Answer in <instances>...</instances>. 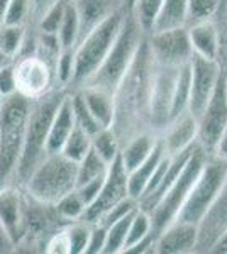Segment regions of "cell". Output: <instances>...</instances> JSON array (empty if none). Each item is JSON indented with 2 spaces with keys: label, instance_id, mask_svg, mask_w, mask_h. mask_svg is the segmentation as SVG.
<instances>
[{
  "label": "cell",
  "instance_id": "obj_8",
  "mask_svg": "<svg viewBox=\"0 0 227 254\" xmlns=\"http://www.w3.org/2000/svg\"><path fill=\"white\" fill-rule=\"evenodd\" d=\"M209 158V154L205 153L202 147L197 144L193 146L187 165L183 166L178 178L175 180V183L170 187V190L164 193L163 198L159 200V203L154 207V210L151 212V222H152V232L156 236L166 227L168 224L178 217L181 207H183L185 200L188 196V191L192 188L195 178L199 176L202 166H204L205 159Z\"/></svg>",
  "mask_w": 227,
  "mask_h": 254
},
{
  "label": "cell",
  "instance_id": "obj_14",
  "mask_svg": "<svg viewBox=\"0 0 227 254\" xmlns=\"http://www.w3.org/2000/svg\"><path fill=\"white\" fill-rule=\"evenodd\" d=\"M222 75V68L217 61L193 56L190 61V102L188 112L199 117L212 97L217 81Z\"/></svg>",
  "mask_w": 227,
  "mask_h": 254
},
{
  "label": "cell",
  "instance_id": "obj_21",
  "mask_svg": "<svg viewBox=\"0 0 227 254\" xmlns=\"http://www.w3.org/2000/svg\"><path fill=\"white\" fill-rule=\"evenodd\" d=\"M188 39L193 49V56H200L205 60L217 61L219 58V31L216 20H205V22L187 26Z\"/></svg>",
  "mask_w": 227,
  "mask_h": 254
},
{
  "label": "cell",
  "instance_id": "obj_54",
  "mask_svg": "<svg viewBox=\"0 0 227 254\" xmlns=\"http://www.w3.org/2000/svg\"><path fill=\"white\" fill-rule=\"evenodd\" d=\"M10 63H14V60H12L10 56H7L5 53L0 49V68L7 66V64H10Z\"/></svg>",
  "mask_w": 227,
  "mask_h": 254
},
{
  "label": "cell",
  "instance_id": "obj_28",
  "mask_svg": "<svg viewBox=\"0 0 227 254\" xmlns=\"http://www.w3.org/2000/svg\"><path fill=\"white\" fill-rule=\"evenodd\" d=\"M58 39L63 49H75L80 41V17L72 0L67 3V10L58 29Z\"/></svg>",
  "mask_w": 227,
  "mask_h": 254
},
{
  "label": "cell",
  "instance_id": "obj_15",
  "mask_svg": "<svg viewBox=\"0 0 227 254\" xmlns=\"http://www.w3.org/2000/svg\"><path fill=\"white\" fill-rule=\"evenodd\" d=\"M199 241V225L175 219L156 236L154 253L187 254L195 253Z\"/></svg>",
  "mask_w": 227,
  "mask_h": 254
},
{
  "label": "cell",
  "instance_id": "obj_20",
  "mask_svg": "<svg viewBox=\"0 0 227 254\" xmlns=\"http://www.w3.org/2000/svg\"><path fill=\"white\" fill-rule=\"evenodd\" d=\"M80 17V39L115 12L126 10V0H72Z\"/></svg>",
  "mask_w": 227,
  "mask_h": 254
},
{
  "label": "cell",
  "instance_id": "obj_10",
  "mask_svg": "<svg viewBox=\"0 0 227 254\" xmlns=\"http://www.w3.org/2000/svg\"><path fill=\"white\" fill-rule=\"evenodd\" d=\"M150 53L158 66L180 68L193 58V49L188 39L187 26L154 31L148 34Z\"/></svg>",
  "mask_w": 227,
  "mask_h": 254
},
{
  "label": "cell",
  "instance_id": "obj_16",
  "mask_svg": "<svg viewBox=\"0 0 227 254\" xmlns=\"http://www.w3.org/2000/svg\"><path fill=\"white\" fill-rule=\"evenodd\" d=\"M197 132H199L197 117L190 112H185L168 122L166 127L159 132V141L166 154L173 156L195 144Z\"/></svg>",
  "mask_w": 227,
  "mask_h": 254
},
{
  "label": "cell",
  "instance_id": "obj_31",
  "mask_svg": "<svg viewBox=\"0 0 227 254\" xmlns=\"http://www.w3.org/2000/svg\"><path fill=\"white\" fill-rule=\"evenodd\" d=\"M163 0H134L127 10L134 15L138 24L146 34H151L154 27L156 17H158Z\"/></svg>",
  "mask_w": 227,
  "mask_h": 254
},
{
  "label": "cell",
  "instance_id": "obj_55",
  "mask_svg": "<svg viewBox=\"0 0 227 254\" xmlns=\"http://www.w3.org/2000/svg\"><path fill=\"white\" fill-rule=\"evenodd\" d=\"M5 98H7V97H3V95H2V93H0V109H2L3 102H5Z\"/></svg>",
  "mask_w": 227,
  "mask_h": 254
},
{
  "label": "cell",
  "instance_id": "obj_57",
  "mask_svg": "<svg viewBox=\"0 0 227 254\" xmlns=\"http://www.w3.org/2000/svg\"><path fill=\"white\" fill-rule=\"evenodd\" d=\"M226 93H227V69H226Z\"/></svg>",
  "mask_w": 227,
  "mask_h": 254
},
{
  "label": "cell",
  "instance_id": "obj_5",
  "mask_svg": "<svg viewBox=\"0 0 227 254\" xmlns=\"http://www.w3.org/2000/svg\"><path fill=\"white\" fill-rule=\"evenodd\" d=\"M127 9L115 12L78 41L76 48L73 49V78L70 88H81L85 81L93 75L95 69L100 66V63L117 39Z\"/></svg>",
  "mask_w": 227,
  "mask_h": 254
},
{
  "label": "cell",
  "instance_id": "obj_42",
  "mask_svg": "<svg viewBox=\"0 0 227 254\" xmlns=\"http://www.w3.org/2000/svg\"><path fill=\"white\" fill-rule=\"evenodd\" d=\"M29 17H31V0H9L3 24L26 26Z\"/></svg>",
  "mask_w": 227,
  "mask_h": 254
},
{
  "label": "cell",
  "instance_id": "obj_36",
  "mask_svg": "<svg viewBox=\"0 0 227 254\" xmlns=\"http://www.w3.org/2000/svg\"><path fill=\"white\" fill-rule=\"evenodd\" d=\"M55 208H56L58 215L63 220H67V222H75V220L83 219L86 203L83 202V198L78 195L76 190H72L58 200L55 203Z\"/></svg>",
  "mask_w": 227,
  "mask_h": 254
},
{
  "label": "cell",
  "instance_id": "obj_43",
  "mask_svg": "<svg viewBox=\"0 0 227 254\" xmlns=\"http://www.w3.org/2000/svg\"><path fill=\"white\" fill-rule=\"evenodd\" d=\"M136 208H138V200H134V198H131V196H129V198L119 202L117 205H114L104 217H102L100 220H98L97 224H102V225H105V227H107V225H110V224L117 222V220H121L122 217L133 214Z\"/></svg>",
  "mask_w": 227,
  "mask_h": 254
},
{
  "label": "cell",
  "instance_id": "obj_17",
  "mask_svg": "<svg viewBox=\"0 0 227 254\" xmlns=\"http://www.w3.org/2000/svg\"><path fill=\"white\" fill-rule=\"evenodd\" d=\"M22 205L24 188L19 185H5L0 188V227L5 231L10 243H19L20 227H22Z\"/></svg>",
  "mask_w": 227,
  "mask_h": 254
},
{
  "label": "cell",
  "instance_id": "obj_53",
  "mask_svg": "<svg viewBox=\"0 0 227 254\" xmlns=\"http://www.w3.org/2000/svg\"><path fill=\"white\" fill-rule=\"evenodd\" d=\"M7 5H9V0H0V26H3V22H5Z\"/></svg>",
  "mask_w": 227,
  "mask_h": 254
},
{
  "label": "cell",
  "instance_id": "obj_37",
  "mask_svg": "<svg viewBox=\"0 0 227 254\" xmlns=\"http://www.w3.org/2000/svg\"><path fill=\"white\" fill-rule=\"evenodd\" d=\"M138 210V208H136ZM134 210V212H136ZM133 214L122 217L117 222L107 225V239H105V248L102 254H117L122 253L124 244H126V237H127V229H129V222L133 219Z\"/></svg>",
  "mask_w": 227,
  "mask_h": 254
},
{
  "label": "cell",
  "instance_id": "obj_39",
  "mask_svg": "<svg viewBox=\"0 0 227 254\" xmlns=\"http://www.w3.org/2000/svg\"><path fill=\"white\" fill-rule=\"evenodd\" d=\"M90 229H92V224L85 222V220H75V222H70L67 225L70 254H85L90 237Z\"/></svg>",
  "mask_w": 227,
  "mask_h": 254
},
{
  "label": "cell",
  "instance_id": "obj_35",
  "mask_svg": "<svg viewBox=\"0 0 227 254\" xmlns=\"http://www.w3.org/2000/svg\"><path fill=\"white\" fill-rule=\"evenodd\" d=\"M26 34V26H10V24L0 26V49L12 60H15L22 49Z\"/></svg>",
  "mask_w": 227,
  "mask_h": 254
},
{
  "label": "cell",
  "instance_id": "obj_41",
  "mask_svg": "<svg viewBox=\"0 0 227 254\" xmlns=\"http://www.w3.org/2000/svg\"><path fill=\"white\" fill-rule=\"evenodd\" d=\"M56 83L63 88H70L73 78V49H61L55 63Z\"/></svg>",
  "mask_w": 227,
  "mask_h": 254
},
{
  "label": "cell",
  "instance_id": "obj_7",
  "mask_svg": "<svg viewBox=\"0 0 227 254\" xmlns=\"http://www.w3.org/2000/svg\"><path fill=\"white\" fill-rule=\"evenodd\" d=\"M227 180V161L217 156H210L205 159L199 176L195 178L192 188L188 191V196L181 207L176 219L185 222L200 224L204 215L209 212V208L214 205L217 196L221 195L222 188Z\"/></svg>",
  "mask_w": 227,
  "mask_h": 254
},
{
  "label": "cell",
  "instance_id": "obj_12",
  "mask_svg": "<svg viewBox=\"0 0 227 254\" xmlns=\"http://www.w3.org/2000/svg\"><path fill=\"white\" fill-rule=\"evenodd\" d=\"M129 198V188H127V170L124 168L121 158H115L109 165L107 175L102 183L97 198L86 207L83 219L88 224H97L107 212L119 202Z\"/></svg>",
  "mask_w": 227,
  "mask_h": 254
},
{
  "label": "cell",
  "instance_id": "obj_2",
  "mask_svg": "<svg viewBox=\"0 0 227 254\" xmlns=\"http://www.w3.org/2000/svg\"><path fill=\"white\" fill-rule=\"evenodd\" d=\"M68 90L56 87L46 95L31 100V110H29L26 134H24L22 149L17 161L14 176V185L24 187L32 171L48 156L46 142L49 134V126L55 117L58 107L67 97Z\"/></svg>",
  "mask_w": 227,
  "mask_h": 254
},
{
  "label": "cell",
  "instance_id": "obj_26",
  "mask_svg": "<svg viewBox=\"0 0 227 254\" xmlns=\"http://www.w3.org/2000/svg\"><path fill=\"white\" fill-rule=\"evenodd\" d=\"M185 22H187V0H163L152 32L185 26Z\"/></svg>",
  "mask_w": 227,
  "mask_h": 254
},
{
  "label": "cell",
  "instance_id": "obj_11",
  "mask_svg": "<svg viewBox=\"0 0 227 254\" xmlns=\"http://www.w3.org/2000/svg\"><path fill=\"white\" fill-rule=\"evenodd\" d=\"M199 122V132H197V144L205 153L212 154L219 136L227 126V93H226V69H222V75L217 81V87L214 90L212 97L209 98L207 105L197 117Z\"/></svg>",
  "mask_w": 227,
  "mask_h": 254
},
{
  "label": "cell",
  "instance_id": "obj_49",
  "mask_svg": "<svg viewBox=\"0 0 227 254\" xmlns=\"http://www.w3.org/2000/svg\"><path fill=\"white\" fill-rule=\"evenodd\" d=\"M58 0H31V19L34 22L43 17L44 12H46L49 7L55 5Z\"/></svg>",
  "mask_w": 227,
  "mask_h": 254
},
{
  "label": "cell",
  "instance_id": "obj_29",
  "mask_svg": "<svg viewBox=\"0 0 227 254\" xmlns=\"http://www.w3.org/2000/svg\"><path fill=\"white\" fill-rule=\"evenodd\" d=\"M92 149L98 154L105 163H112L121 153V142L112 127H104L92 136Z\"/></svg>",
  "mask_w": 227,
  "mask_h": 254
},
{
  "label": "cell",
  "instance_id": "obj_46",
  "mask_svg": "<svg viewBox=\"0 0 227 254\" xmlns=\"http://www.w3.org/2000/svg\"><path fill=\"white\" fill-rule=\"evenodd\" d=\"M104 178L105 176H102V178H95V180H90V182H85V183H81V185L75 187V190L78 191V195L83 198L86 207H88L90 203L97 198L98 191H100V188H102V183H104Z\"/></svg>",
  "mask_w": 227,
  "mask_h": 254
},
{
  "label": "cell",
  "instance_id": "obj_51",
  "mask_svg": "<svg viewBox=\"0 0 227 254\" xmlns=\"http://www.w3.org/2000/svg\"><path fill=\"white\" fill-rule=\"evenodd\" d=\"M209 253H216V254H227V225L222 229V232L217 236V239L214 241L212 248Z\"/></svg>",
  "mask_w": 227,
  "mask_h": 254
},
{
  "label": "cell",
  "instance_id": "obj_23",
  "mask_svg": "<svg viewBox=\"0 0 227 254\" xmlns=\"http://www.w3.org/2000/svg\"><path fill=\"white\" fill-rule=\"evenodd\" d=\"M166 156V151H164L161 141H158V144L152 149V153L148 156L139 166H136L134 170L127 171V188H129V196L134 200H138L139 196L144 193L148 183H150L152 173L156 171V168L163 158Z\"/></svg>",
  "mask_w": 227,
  "mask_h": 254
},
{
  "label": "cell",
  "instance_id": "obj_13",
  "mask_svg": "<svg viewBox=\"0 0 227 254\" xmlns=\"http://www.w3.org/2000/svg\"><path fill=\"white\" fill-rule=\"evenodd\" d=\"M156 64V63H154ZM178 68L154 66L151 90H150V109H148V126L152 132L159 134L170 122L173 88Z\"/></svg>",
  "mask_w": 227,
  "mask_h": 254
},
{
  "label": "cell",
  "instance_id": "obj_48",
  "mask_svg": "<svg viewBox=\"0 0 227 254\" xmlns=\"http://www.w3.org/2000/svg\"><path fill=\"white\" fill-rule=\"evenodd\" d=\"M217 31H219V58H217V63L221 64L222 69H227V12H226L224 24H222L221 27L217 26Z\"/></svg>",
  "mask_w": 227,
  "mask_h": 254
},
{
  "label": "cell",
  "instance_id": "obj_33",
  "mask_svg": "<svg viewBox=\"0 0 227 254\" xmlns=\"http://www.w3.org/2000/svg\"><path fill=\"white\" fill-rule=\"evenodd\" d=\"M107 170H109V163H105L93 149H90L85 158L76 163V187L90 180L102 178L107 175Z\"/></svg>",
  "mask_w": 227,
  "mask_h": 254
},
{
  "label": "cell",
  "instance_id": "obj_1",
  "mask_svg": "<svg viewBox=\"0 0 227 254\" xmlns=\"http://www.w3.org/2000/svg\"><path fill=\"white\" fill-rule=\"evenodd\" d=\"M148 38V36H146ZM154 60H152L148 39L143 41L129 71L126 73L121 85L114 93L115 98V119L112 129L115 134H127L133 137L139 134L138 126L148 124V109H150V90L154 73Z\"/></svg>",
  "mask_w": 227,
  "mask_h": 254
},
{
  "label": "cell",
  "instance_id": "obj_19",
  "mask_svg": "<svg viewBox=\"0 0 227 254\" xmlns=\"http://www.w3.org/2000/svg\"><path fill=\"white\" fill-rule=\"evenodd\" d=\"M193 146L188 147V149H185V151H181V153H178V154H173V156H170V161H168L166 170H164V173L161 175V178L158 180V183L154 185V188H152L150 193H146L138 200V207L141 208V210L148 212V214H151V212L154 210V207L159 203V200L163 198L164 193L170 190V187L175 183V180L178 178V175L181 173L183 166L187 165Z\"/></svg>",
  "mask_w": 227,
  "mask_h": 254
},
{
  "label": "cell",
  "instance_id": "obj_47",
  "mask_svg": "<svg viewBox=\"0 0 227 254\" xmlns=\"http://www.w3.org/2000/svg\"><path fill=\"white\" fill-rule=\"evenodd\" d=\"M0 93L3 97H10L17 93L15 90V73H14V63L0 68Z\"/></svg>",
  "mask_w": 227,
  "mask_h": 254
},
{
  "label": "cell",
  "instance_id": "obj_6",
  "mask_svg": "<svg viewBox=\"0 0 227 254\" xmlns=\"http://www.w3.org/2000/svg\"><path fill=\"white\" fill-rule=\"evenodd\" d=\"M76 187V163L61 153L48 154L29 176L22 188L32 198L55 205L58 200Z\"/></svg>",
  "mask_w": 227,
  "mask_h": 254
},
{
  "label": "cell",
  "instance_id": "obj_30",
  "mask_svg": "<svg viewBox=\"0 0 227 254\" xmlns=\"http://www.w3.org/2000/svg\"><path fill=\"white\" fill-rule=\"evenodd\" d=\"M70 100H72V110H73V119H75V126L80 127L81 130H85L88 136H95L100 129H104L97 122V119L92 116V112L86 107L83 97H81L80 90L70 92Z\"/></svg>",
  "mask_w": 227,
  "mask_h": 254
},
{
  "label": "cell",
  "instance_id": "obj_56",
  "mask_svg": "<svg viewBox=\"0 0 227 254\" xmlns=\"http://www.w3.org/2000/svg\"><path fill=\"white\" fill-rule=\"evenodd\" d=\"M133 2H134V0H126V9H129L131 3H133Z\"/></svg>",
  "mask_w": 227,
  "mask_h": 254
},
{
  "label": "cell",
  "instance_id": "obj_24",
  "mask_svg": "<svg viewBox=\"0 0 227 254\" xmlns=\"http://www.w3.org/2000/svg\"><path fill=\"white\" fill-rule=\"evenodd\" d=\"M158 141H159V134L150 132V130L148 132H139L131 139H127L126 146L121 147V153H119V158H121L124 168L127 171H131L136 166L141 165L144 159L152 153V149L158 144Z\"/></svg>",
  "mask_w": 227,
  "mask_h": 254
},
{
  "label": "cell",
  "instance_id": "obj_40",
  "mask_svg": "<svg viewBox=\"0 0 227 254\" xmlns=\"http://www.w3.org/2000/svg\"><path fill=\"white\" fill-rule=\"evenodd\" d=\"M67 3H68V0H58L55 5L49 7V9L44 12L43 17L36 22L38 31L58 36V29H60V24H61V20H63L65 10H67Z\"/></svg>",
  "mask_w": 227,
  "mask_h": 254
},
{
  "label": "cell",
  "instance_id": "obj_50",
  "mask_svg": "<svg viewBox=\"0 0 227 254\" xmlns=\"http://www.w3.org/2000/svg\"><path fill=\"white\" fill-rule=\"evenodd\" d=\"M212 156H217V158L226 159L227 161V126L224 127V130H222L221 136L217 139L216 146H214Z\"/></svg>",
  "mask_w": 227,
  "mask_h": 254
},
{
  "label": "cell",
  "instance_id": "obj_3",
  "mask_svg": "<svg viewBox=\"0 0 227 254\" xmlns=\"http://www.w3.org/2000/svg\"><path fill=\"white\" fill-rule=\"evenodd\" d=\"M146 36L148 34L141 29L134 15L127 10L117 39L112 44L110 51L107 53L104 61L100 63V66L95 69L93 75L83 83V87H92L109 93H115L126 73L129 71L136 53L143 44V41L146 39Z\"/></svg>",
  "mask_w": 227,
  "mask_h": 254
},
{
  "label": "cell",
  "instance_id": "obj_9",
  "mask_svg": "<svg viewBox=\"0 0 227 254\" xmlns=\"http://www.w3.org/2000/svg\"><path fill=\"white\" fill-rule=\"evenodd\" d=\"M14 73L15 90L27 100H36L58 87L55 63L39 56L38 53L15 58Z\"/></svg>",
  "mask_w": 227,
  "mask_h": 254
},
{
  "label": "cell",
  "instance_id": "obj_52",
  "mask_svg": "<svg viewBox=\"0 0 227 254\" xmlns=\"http://www.w3.org/2000/svg\"><path fill=\"white\" fill-rule=\"evenodd\" d=\"M10 248H14V244H12V243H10V239L7 237L5 231H3V229L0 227V253L9 251Z\"/></svg>",
  "mask_w": 227,
  "mask_h": 254
},
{
  "label": "cell",
  "instance_id": "obj_44",
  "mask_svg": "<svg viewBox=\"0 0 227 254\" xmlns=\"http://www.w3.org/2000/svg\"><path fill=\"white\" fill-rule=\"evenodd\" d=\"M105 239H107V227L105 225L92 224L85 254H102L104 253V248H105Z\"/></svg>",
  "mask_w": 227,
  "mask_h": 254
},
{
  "label": "cell",
  "instance_id": "obj_38",
  "mask_svg": "<svg viewBox=\"0 0 227 254\" xmlns=\"http://www.w3.org/2000/svg\"><path fill=\"white\" fill-rule=\"evenodd\" d=\"M152 232V222H151V215L148 212L141 210L138 207V210L134 212L133 219L129 222V229H127V237H126V244H124L122 253L127 248L134 246L136 243H139L141 239H144L146 236H150Z\"/></svg>",
  "mask_w": 227,
  "mask_h": 254
},
{
  "label": "cell",
  "instance_id": "obj_4",
  "mask_svg": "<svg viewBox=\"0 0 227 254\" xmlns=\"http://www.w3.org/2000/svg\"><path fill=\"white\" fill-rule=\"evenodd\" d=\"M29 110L31 100L19 93L7 97L0 109V188L14 183Z\"/></svg>",
  "mask_w": 227,
  "mask_h": 254
},
{
  "label": "cell",
  "instance_id": "obj_45",
  "mask_svg": "<svg viewBox=\"0 0 227 254\" xmlns=\"http://www.w3.org/2000/svg\"><path fill=\"white\" fill-rule=\"evenodd\" d=\"M44 253L48 254H70V243L67 236V225L56 231L55 234L48 239L44 246Z\"/></svg>",
  "mask_w": 227,
  "mask_h": 254
},
{
  "label": "cell",
  "instance_id": "obj_32",
  "mask_svg": "<svg viewBox=\"0 0 227 254\" xmlns=\"http://www.w3.org/2000/svg\"><path fill=\"white\" fill-rule=\"evenodd\" d=\"M224 0H187V22L185 26L214 20L222 9Z\"/></svg>",
  "mask_w": 227,
  "mask_h": 254
},
{
  "label": "cell",
  "instance_id": "obj_27",
  "mask_svg": "<svg viewBox=\"0 0 227 254\" xmlns=\"http://www.w3.org/2000/svg\"><path fill=\"white\" fill-rule=\"evenodd\" d=\"M188 102H190V63L180 66L178 73H176L175 88H173V98H171L170 121L181 116V114L188 112Z\"/></svg>",
  "mask_w": 227,
  "mask_h": 254
},
{
  "label": "cell",
  "instance_id": "obj_34",
  "mask_svg": "<svg viewBox=\"0 0 227 254\" xmlns=\"http://www.w3.org/2000/svg\"><path fill=\"white\" fill-rule=\"evenodd\" d=\"M90 149H92V136H88L85 130H81L80 127L75 126V129L67 137V141H65L60 153L65 158L72 159L73 163H78L85 158V154Z\"/></svg>",
  "mask_w": 227,
  "mask_h": 254
},
{
  "label": "cell",
  "instance_id": "obj_22",
  "mask_svg": "<svg viewBox=\"0 0 227 254\" xmlns=\"http://www.w3.org/2000/svg\"><path fill=\"white\" fill-rule=\"evenodd\" d=\"M73 129H75V119H73L72 100H70V92H68L67 97L63 98V102L60 104V107H58L55 117L51 121V126H49V134L46 142L48 154L60 153L65 141L72 134Z\"/></svg>",
  "mask_w": 227,
  "mask_h": 254
},
{
  "label": "cell",
  "instance_id": "obj_25",
  "mask_svg": "<svg viewBox=\"0 0 227 254\" xmlns=\"http://www.w3.org/2000/svg\"><path fill=\"white\" fill-rule=\"evenodd\" d=\"M83 97L86 107L92 112V116L97 119V122L102 127H112L115 119V98L114 93L104 92V90L83 87L78 88Z\"/></svg>",
  "mask_w": 227,
  "mask_h": 254
},
{
  "label": "cell",
  "instance_id": "obj_18",
  "mask_svg": "<svg viewBox=\"0 0 227 254\" xmlns=\"http://www.w3.org/2000/svg\"><path fill=\"white\" fill-rule=\"evenodd\" d=\"M227 225V180L222 188L221 195L214 202V205L209 208V212L204 215V219L199 224V241H197V249L199 253H209L212 248L214 241L222 232Z\"/></svg>",
  "mask_w": 227,
  "mask_h": 254
}]
</instances>
